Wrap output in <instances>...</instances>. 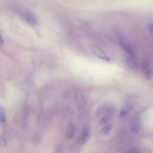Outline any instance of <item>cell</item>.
<instances>
[{"instance_id": "9a60e30c", "label": "cell", "mask_w": 153, "mask_h": 153, "mask_svg": "<svg viewBox=\"0 0 153 153\" xmlns=\"http://www.w3.org/2000/svg\"><path fill=\"white\" fill-rule=\"evenodd\" d=\"M1 45H2L4 44V42H3V39H2V38H1Z\"/></svg>"}, {"instance_id": "8fae6325", "label": "cell", "mask_w": 153, "mask_h": 153, "mask_svg": "<svg viewBox=\"0 0 153 153\" xmlns=\"http://www.w3.org/2000/svg\"><path fill=\"white\" fill-rule=\"evenodd\" d=\"M0 119H1V122L2 124H5L6 122V118L4 112H3L2 110L0 112Z\"/></svg>"}, {"instance_id": "5b68a950", "label": "cell", "mask_w": 153, "mask_h": 153, "mask_svg": "<svg viewBox=\"0 0 153 153\" xmlns=\"http://www.w3.org/2000/svg\"><path fill=\"white\" fill-rule=\"evenodd\" d=\"M24 17L28 23L32 25H36L37 23L34 16L29 11H26L24 13Z\"/></svg>"}, {"instance_id": "3957f363", "label": "cell", "mask_w": 153, "mask_h": 153, "mask_svg": "<svg viewBox=\"0 0 153 153\" xmlns=\"http://www.w3.org/2000/svg\"><path fill=\"white\" fill-rule=\"evenodd\" d=\"M142 71L145 78L148 80L150 79L151 76V69L149 62H143V63L142 64Z\"/></svg>"}, {"instance_id": "277c9868", "label": "cell", "mask_w": 153, "mask_h": 153, "mask_svg": "<svg viewBox=\"0 0 153 153\" xmlns=\"http://www.w3.org/2000/svg\"><path fill=\"white\" fill-rule=\"evenodd\" d=\"M88 136H89V130L87 127H84L81 133V134L79 138L78 143L79 145L84 144L88 139Z\"/></svg>"}, {"instance_id": "7a4b0ae2", "label": "cell", "mask_w": 153, "mask_h": 153, "mask_svg": "<svg viewBox=\"0 0 153 153\" xmlns=\"http://www.w3.org/2000/svg\"><path fill=\"white\" fill-rule=\"evenodd\" d=\"M127 63L128 67L134 72L137 71V63L133 54H128L127 57Z\"/></svg>"}, {"instance_id": "9c48e42d", "label": "cell", "mask_w": 153, "mask_h": 153, "mask_svg": "<svg viewBox=\"0 0 153 153\" xmlns=\"http://www.w3.org/2000/svg\"><path fill=\"white\" fill-rule=\"evenodd\" d=\"M131 109V107L130 105H128V106L124 107L123 109H121L120 114V116L121 117H125L128 113V112L130 111Z\"/></svg>"}, {"instance_id": "52a82bcc", "label": "cell", "mask_w": 153, "mask_h": 153, "mask_svg": "<svg viewBox=\"0 0 153 153\" xmlns=\"http://www.w3.org/2000/svg\"><path fill=\"white\" fill-rule=\"evenodd\" d=\"M120 44L121 47L126 51V52L128 53V54H133L131 48L126 42L121 41L120 42Z\"/></svg>"}, {"instance_id": "30bf717a", "label": "cell", "mask_w": 153, "mask_h": 153, "mask_svg": "<svg viewBox=\"0 0 153 153\" xmlns=\"http://www.w3.org/2000/svg\"><path fill=\"white\" fill-rule=\"evenodd\" d=\"M139 120H134V121L133 122L132 126H131V130L133 132H136L137 133L138 130H139Z\"/></svg>"}, {"instance_id": "7c38bea8", "label": "cell", "mask_w": 153, "mask_h": 153, "mask_svg": "<svg viewBox=\"0 0 153 153\" xmlns=\"http://www.w3.org/2000/svg\"><path fill=\"white\" fill-rule=\"evenodd\" d=\"M108 120H109V119H108V117H103L100 119V123L102 124H106L108 123Z\"/></svg>"}, {"instance_id": "4fadbf2b", "label": "cell", "mask_w": 153, "mask_h": 153, "mask_svg": "<svg viewBox=\"0 0 153 153\" xmlns=\"http://www.w3.org/2000/svg\"><path fill=\"white\" fill-rule=\"evenodd\" d=\"M148 30H149V32L151 36L153 38V24H150L148 26Z\"/></svg>"}, {"instance_id": "ba28073f", "label": "cell", "mask_w": 153, "mask_h": 153, "mask_svg": "<svg viewBox=\"0 0 153 153\" xmlns=\"http://www.w3.org/2000/svg\"><path fill=\"white\" fill-rule=\"evenodd\" d=\"M112 128L111 125H106L104 127L102 128V129L100 131V134L102 136H106L109 134V133L111 131Z\"/></svg>"}, {"instance_id": "5bb4252c", "label": "cell", "mask_w": 153, "mask_h": 153, "mask_svg": "<svg viewBox=\"0 0 153 153\" xmlns=\"http://www.w3.org/2000/svg\"><path fill=\"white\" fill-rule=\"evenodd\" d=\"M127 152H134V153H136V152H139V151L138 150H137L135 148H132L131 149H128V151H127Z\"/></svg>"}, {"instance_id": "6da1fadb", "label": "cell", "mask_w": 153, "mask_h": 153, "mask_svg": "<svg viewBox=\"0 0 153 153\" xmlns=\"http://www.w3.org/2000/svg\"><path fill=\"white\" fill-rule=\"evenodd\" d=\"M91 51L93 52V53L94 55L97 56L99 58H100V59H102L105 61H107V62L110 61L109 57L107 56V54L105 53V51H103L100 48L97 47H92L91 48Z\"/></svg>"}, {"instance_id": "8992f818", "label": "cell", "mask_w": 153, "mask_h": 153, "mask_svg": "<svg viewBox=\"0 0 153 153\" xmlns=\"http://www.w3.org/2000/svg\"><path fill=\"white\" fill-rule=\"evenodd\" d=\"M75 126L73 124H71L69 126L66 133V137L68 139H71L73 137L75 132Z\"/></svg>"}]
</instances>
